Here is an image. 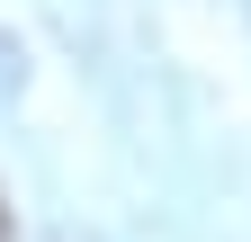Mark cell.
<instances>
[{
    "mask_svg": "<svg viewBox=\"0 0 251 242\" xmlns=\"http://www.w3.org/2000/svg\"><path fill=\"white\" fill-rule=\"evenodd\" d=\"M0 233H9V206H0Z\"/></svg>",
    "mask_w": 251,
    "mask_h": 242,
    "instance_id": "6da1fadb",
    "label": "cell"
}]
</instances>
